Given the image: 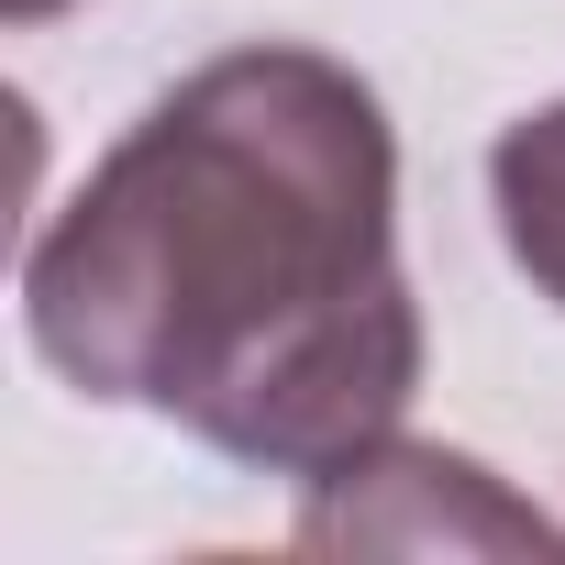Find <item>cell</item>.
<instances>
[{
	"instance_id": "1",
	"label": "cell",
	"mask_w": 565,
	"mask_h": 565,
	"mask_svg": "<svg viewBox=\"0 0 565 565\" xmlns=\"http://www.w3.org/2000/svg\"><path fill=\"white\" fill-rule=\"evenodd\" d=\"M23 322L67 388L266 477L311 488L388 444L422 388V300L377 89L322 45L189 67L34 233Z\"/></svg>"
},
{
	"instance_id": "2",
	"label": "cell",
	"mask_w": 565,
	"mask_h": 565,
	"mask_svg": "<svg viewBox=\"0 0 565 565\" xmlns=\"http://www.w3.org/2000/svg\"><path fill=\"white\" fill-rule=\"evenodd\" d=\"M300 543L311 554H554V521L532 499H510L477 455L388 433L311 477Z\"/></svg>"
},
{
	"instance_id": "3",
	"label": "cell",
	"mask_w": 565,
	"mask_h": 565,
	"mask_svg": "<svg viewBox=\"0 0 565 565\" xmlns=\"http://www.w3.org/2000/svg\"><path fill=\"white\" fill-rule=\"evenodd\" d=\"M488 211H499L510 266L565 311V100H543L532 122L488 145Z\"/></svg>"
},
{
	"instance_id": "4",
	"label": "cell",
	"mask_w": 565,
	"mask_h": 565,
	"mask_svg": "<svg viewBox=\"0 0 565 565\" xmlns=\"http://www.w3.org/2000/svg\"><path fill=\"white\" fill-rule=\"evenodd\" d=\"M0 12H12V23H45V12H67V0H0Z\"/></svg>"
}]
</instances>
